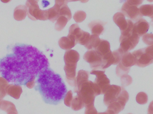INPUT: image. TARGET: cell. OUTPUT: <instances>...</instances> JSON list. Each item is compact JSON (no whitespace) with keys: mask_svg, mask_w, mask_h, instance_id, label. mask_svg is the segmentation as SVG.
I'll list each match as a JSON object with an SVG mask.
<instances>
[{"mask_svg":"<svg viewBox=\"0 0 153 114\" xmlns=\"http://www.w3.org/2000/svg\"><path fill=\"white\" fill-rule=\"evenodd\" d=\"M113 20L116 25L120 28L121 32H124L130 25L132 21L126 20L125 15L121 12H118L113 16Z\"/></svg>","mask_w":153,"mask_h":114,"instance_id":"cell-15","label":"cell"},{"mask_svg":"<svg viewBox=\"0 0 153 114\" xmlns=\"http://www.w3.org/2000/svg\"><path fill=\"white\" fill-rule=\"evenodd\" d=\"M7 80L2 77H0V99H2L6 96L5 88L8 85Z\"/></svg>","mask_w":153,"mask_h":114,"instance_id":"cell-30","label":"cell"},{"mask_svg":"<svg viewBox=\"0 0 153 114\" xmlns=\"http://www.w3.org/2000/svg\"><path fill=\"white\" fill-rule=\"evenodd\" d=\"M0 108L7 113L17 111L15 105L12 103L4 100H1Z\"/></svg>","mask_w":153,"mask_h":114,"instance_id":"cell-27","label":"cell"},{"mask_svg":"<svg viewBox=\"0 0 153 114\" xmlns=\"http://www.w3.org/2000/svg\"><path fill=\"white\" fill-rule=\"evenodd\" d=\"M136 61L134 57L130 52L124 54L121 58V61L116 68V74L118 77L126 75L129 73L130 68L135 65Z\"/></svg>","mask_w":153,"mask_h":114,"instance_id":"cell-6","label":"cell"},{"mask_svg":"<svg viewBox=\"0 0 153 114\" xmlns=\"http://www.w3.org/2000/svg\"></svg>","mask_w":153,"mask_h":114,"instance_id":"cell-51","label":"cell"},{"mask_svg":"<svg viewBox=\"0 0 153 114\" xmlns=\"http://www.w3.org/2000/svg\"><path fill=\"white\" fill-rule=\"evenodd\" d=\"M61 15L65 16L69 19V20H70L71 19V12L67 5H63L60 8L59 16Z\"/></svg>","mask_w":153,"mask_h":114,"instance_id":"cell-32","label":"cell"},{"mask_svg":"<svg viewBox=\"0 0 153 114\" xmlns=\"http://www.w3.org/2000/svg\"><path fill=\"white\" fill-rule=\"evenodd\" d=\"M140 37L133 32L130 35L127 36H120V47L119 50L123 54L133 50L139 43Z\"/></svg>","mask_w":153,"mask_h":114,"instance_id":"cell-8","label":"cell"},{"mask_svg":"<svg viewBox=\"0 0 153 114\" xmlns=\"http://www.w3.org/2000/svg\"><path fill=\"white\" fill-rule=\"evenodd\" d=\"M73 94L71 90H70L66 93L65 97L64 103L65 104L66 106L71 107L72 101L73 99Z\"/></svg>","mask_w":153,"mask_h":114,"instance_id":"cell-36","label":"cell"},{"mask_svg":"<svg viewBox=\"0 0 153 114\" xmlns=\"http://www.w3.org/2000/svg\"><path fill=\"white\" fill-rule=\"evenodd\" d=\"M143 41L147 45H153V34H146L144 35L143 37Z\"/></svg>","mask_w":153,"mask_h":114,"instance_id":"cell-37","label":"cell"},{"mask_svg":"<svg viewBox=\"0 0 153 114\" xmlns=\"http://www.w3.org/2000/svg\"><path fill=\"white\" fill-rule=\"evenodd\" d=\"M137 102L141 105L146 104L148 102V96L144 92H139L136 98Z\"/></svg>","mask_w":153,"mask_h":114,"instance_id":"cell-31","label":"cell"},{"mask_svg":"<svg viewBox=\"0 0 153 114\" xmlns=\"http://www.w3.org/2000/svg\"><path fill=\"white\" fill-rule=\"evenodd\" d=\"M149 27V23L146 20L141 18L134 24L133 32L140 37L148 32Z\"/></svg>","mask_w":153,"mask_h":114,"instance_id":"cell-16","label":"cell"},{"mask_svg":"<svg viewBox=\"0 0 153 114\" xmlns=\"http://www.w3.org/2000/svg\"><path fill=\"white\" fill-rule=\"evenodd\" d=\"M86 62L90 64V66L94 70L102 71V57L94 50L87 51L83 56Z\"/></svg>","mask_w":153,"mask_h":114,"instance_id":"cell-10","label":"cell"},{"mask_svg":"<svg viewBox=\"0 0 153 114\" xmlns=\"http://www.w3.org/2000/svg\"><path fill=\"white\" fill-rule=\"evenodd\" d=\"M98 114H108V113L106 111V112H104V113H98Z\"/></svg>","mask_w":153,"mask_h":114,"instance_id":"cell-45","label":"cell"},{"mask_svg":"<svg viewBox=\"0 0 153 114\" xmlns=\"http://www.w3.org/2000/svg\"><path fill=\"white\" fill-rule=\"evenodd\" d=\"M27 14V8L26 5H20L14 10L13 17L16 20L21 21L26 18Z\"/></svg>","mask_w":153,"mask_h":114,"instance_id":"cell-20","label":"cell"},{"mask_svg":"<svg viewBox=\"0 0 153 114\" xmlns=\"http://www.w3.org/2000/svg\"><path fill=\"white\" fill-rule=\"evenodd\" d=\"M35 89L38 90L45 103L57 105L64 99L67 89L61 75L49 67L43 69L37 77Z\"/></svg>","mask_w":153,"mask_h":114,"instance_id":"cell-2","label":"cell"},{"mask_svg":"<svg viewBox=\"0 0 153 114\" xmlns=\"http://www.w3.org/2000/svg\"><path fill=\"white\" fill-rule=\"evenodd\" d=\"M89 77V72L84 70H80L77 73L76 77V82L74 90L77 89L84 82L88 81Z\"/></svg>","mask_w":153,"mask_h":114,"instance_id":"cell-22","label":"cell"},{"mask_svg":"<svg viewBox=\"0 0 153 114\" xmlns=\"http://www.w3.org/2000/svg\"><path fill=\"white\" fill-rule=\"evenodd\" d=\"M80 59V55L75 50L67 51L65 54V71L66 74V80L72 87H75L76 82V68L77 63Z\"/></svg>","mask_w":153,"mask_h":114,"instance_id":"cell-3","label":"cell"},{"mask_svg":"<svg viewBox=\"0 0 153 114\" xmlns=\"http://www.w3.org/2000/svg\"><path fill=\"white\" fill-rule=\"evenodd\" d=\"M77 43L75 38L73 36L68 35L67 37L61 38L58 41L59 46L65 50H70Z\"/></svg>","mask_w":153,"mask_h":114,"instance_id":"cell-17","label":"cell"},{"mask_svg":"<svg viewBox=\"0 0 153 114\" xmlns=\"http://www.w3.org/2000/svg\"><path fill=\"white\" fill-rule=\"evenodd\" d=\"M1 99H0V103H1Z\"/></svg>","mask_w":153,"mask_h":114,"instance_id":"cell-50","label":"cell"},{"mask_svg":"<svg viewBox=\"0 0 153 114\" xmlns=\"http://www.w3.org/2000/svg\"><path fill=\"white\" fill-rule=\"evenodd\" d=\"M123 88V87L117 85H111L104 94L103 102L105 105L108 106L113 102L117 101Z\"/></svg>","mask_w":153,"mask_h":114,"instance_id":"cell-12","label":"cell"},{"mask_svg":"<svg viewBox=\"0 0 153 114\" xmlns=\"http://www.w3.org/2000/svg\"><path fill=\"white\" fill-rule=\"evenodd\" d=\"M124 54L122 53L119 50H116L113 52L105 55L102 57V71L110 66L111 65H117L119 63Z\"/></svg>","mask_w":153,"mask_h":114,"instance_id":"cell-11","label":"cell"},{"mask_svg":"<svg viewBox=\"0 0 153 114\" xmlns=\"http://www.w3.org/2000/svg\"><path fill=\"white\" fill-rule=\"evenodd\" d=\"M125 1H126V0H120V2H123Z\"/></svg>","mask_w":153,"mask_h":114,"instance_id":"cell-48","label":"cell"},{"mask_svg":"<svg viewBox=\"0 0 153 114\" xmlns=\"http://www.w3.org/2000/svg\"><path fill=\"white\" fill-rule=\"evenodd\" d=\"M129 99V95L123 88L117 101L108 106L107 112L108 114H118L125 108L126 104Z\"/></svg>","mask_w":153,"mask_h":114,"instance_id":"cell-7","label":"cell"},{"mask_svg":"<svg viewBox=\"0 0 153 114\" xmlns=\"http://www.w3.org/2000/svg\"><path fill=\"white\" fill-rule=\"evenodd\" d=\"M94 50L102 57L111 52L109 43L103 39L101 40L100 44Z\"/></svg>","mask_w":153,"mask_h":114,"instance_id":"cell-21","label":"cell"},{"mask_svg":"<svg viewBox=\"0 0 153 114\" xmlns=\"http://www.w3.org/2000/svg\"><path fill=\"white\" fill-rule=\"evenodd\" d=\"M34 1H38L39 0H34Z\"/></svg>","mask_w":153,"mask_h":114,"instance_id":"cell-49","label":"cell"},{"mask_svg":"<svg viewBox=\"0 0 153 114\" xmlns=\"http://www.w3.org/2000/svg\"><path fill=\"white\" fill-rule=\"evenodd\" d=\"M147 1L150 2H153V0H147Z\"/></svg>","mask_w":153,"mask_h":114,"instance_id":"cell-46","label":"cell"},{"mask_svg":"<svg viewBox=\"0 0 153 114\" xmlns=\"http://www.w3.org/2000/svg\"><path fill=\"white\" fill-rule=\"evenodd\" d=\"M84 107V104L78 96L73 97L71 105V107L73 110L74 111H79L82 109Z\"/></svg>","mask_w":153,"mask_h":114,"instance_id":"cell-28","label":"cell"},{"mask_svg":"<svg viewBox=\"0 0 153 114\" xmlns=\"http://www.w3.org/2000/svg\"><path fill=\"white\" fill-rule=\"evenodd\" d=\"M90 35L88 32L83 31L82 34L78 41V43L82 45L85 46L90 39Z\"/></svg>","mask_w":153,"mask_h":114,"instance_id":"cell-34","label":"cell"},{"mask_svg":"<svg viewBox=\"0 0 153 114\" xmlns=\"http://www.w3.org/2000/svg\"><path fill=\"white\" fill-rule=\"evenodd\" d=\"M86 18V13L82 11H78L75 13L74 16V19L77 23H80L83 21Z\"/></svg>","mask_w":153,"mask_h":114,"instance_id":"cell-33","label":"cell"},{"mask_svg":"<svg viewBox=\"0 0 153 114\" xmlns=\"http://www.w3.org/2000/svg\"><path fill=\"white\" fill-rule=\"evenodd\" d=\"M83 31L80 28L77 24H74L70 27L69 29V35L73 36L78 43V40L82 36Z\"/></svg>","mask_w":153,"mask_h":114,"instance_id":"cell-25","label":"cell"},{"mask_svg":"<svg viewBox=\"0 0 153 114\" xmlns=\"http://www.w3.org/2000/svg\"><path fill=\"white\" fill-rule=\"evenodd\" d=\"M12 53L0 59V74L8 82L32 89L39 73L49 67L46 56L30 45L17 43Z\"/></svg>","mask_w":153,"mask_h":114,"instance_id":"cell-1","label":"cell"},{"mask_svg":"<svg viewBox=\"0 0 153 114\" xmlns=\"http://www.w3.org/2000/svg\"><path fill=\"white\" fill-rule=\"evenodd\" d=\"M105 71L101 70H92L91 74L96 75L94 83L98 87L101 93V95L105 94L111 86L110 81L105 74Z\"/></svg>","mask_w":153,"mask_h":114,"instance_id":"cell-9","label":"cell"},{"mask_svg":"<svg viewBox=\"0 0 153 114\" xmlns=\"http://www.w3.org/2000/svg\"><path fill=\"white\" fill-rule=\"evenodd\" d=\"M139 10L143 16L150 17L153 20V4L142 5Z\"/></svg>","mask_w":153,"mask_h":114,"instance_id":"cell-26","label":"cell"},{"mask_svg":"<svg viewBox=\"0 0 153 114\" xmlns=\"http://www.w3.org/2000/svg\"><path fill=\"white\" fill-rule=\"evenodd\" d=\"M67 0H55V5L61 8L63 5H67Z\"/></svg>","mask_w":153,"mask_h":114,"instance_id":"cell-41","label":"cell"},{"mask_svg":"<svg viewBox=\"0 0 153 114\" xmlns=\"http://www.w3.org/2000/svg\"><path fill=\"white\" fill-rule=\"evenodd\" d=\"M133 82L132 77L129 75H124L121 77V82L123 87L128 86L132 83Z\"/></svg>","mask_w":153,"mask_h":114,"instance_id":"cell-35","label":"cell"},{"mask_svg":"<svg viewBox=\"0 0 153 114\" xmlns=\"http://www.w3.org/2000/svg\"><path fill=\"white\" fill-rule=\"evenodd\" d=\"M101 39L99 36L92 35L90 36L88 43L85 46L88 50H95L100 43Z\"/></svg>","mask_w":153,"mask_h":114,"instance_id":"cell-23","label":"cell"},{"mask_svg":"<svg viewBox=\"0 0 153 114\" xmlns=\"http://www.w3.org/2000/svg\"><path fill=\"white\" fill-rule=\"evenodd\" d=\"M151 24L153 27V20L152 21V22H151Z\"/></svg>","mask_w":153,"mask_h":114,"instance_id":"cell-47","label":"cell"},{"mask_svg":"<svg viewBox=\"0 0 153 114\" xmlns=\"http://www.w3.org/2000/svg\"><path fill=\"white\" fill-rule=\"evenodd\" d=\"M132 54L135 59V65L139 67H146L153 63L152 59L145 52L144 48L134 51Z\"/></svg>","mask_w":153,"mask_h":114,"instance_id":"cell-13","label":"cell"},{"mask_svg":"<svg viewBox=\"0 0 153 114\" xmlns=\"http://www.w3.org/2000/svg\"><path fill=\"white\" fill-rule=\"evenodd\" d=\"M106 23L100 21H94L89 24V27L92 35H100L104 31L103 26Z\"/></svg>","mask_w":153,"mask_h":114,"instance_id":"cell-19","label":"cell"},{"mask_svg":"<svg viewBox=\"0 0 153 114\" xmlns=\"http://www.w3.org/2000/svg\"><path fill=\"white\" fill-rule=\"evenodd\" d=\"M69 19L64 16H59L57 20L55 26V28L57 31H61L62 30L69 21Z\"/></svg>","mask_w":153,"mask_h":114,"instance_id":"cell-29","label":"cell"},{"mask_svg":"<svg viewBox=\"0 0 153 114\" xmlns=\"http://www.w3.org/2000/svg\"><path fill=\"white\" fill-rule=\"evenodd\" d=\"M85 107V114H98V112L94 107V104Z\"/></svg>","mask_w":153,"mask_h":114,"instance_id":"cell-38","label":"cell"},{"mask_svg":"<svg viewBox=\"0 0 153 114\" xmlns=\"http://www.w3.org/2000/svg\"><path fill=\"white\" fill-rule=\"evenodd\" d=\"M80 1L82 3H86L89 1V0H67V2L76 1Z\"/></svg>","mask_w":153,"mask_h":114,"instance_id":"cell-43","label":"cell"},{"mask_svg":"<svg viewBox=\"0 0 153 114\" xmlns=\"http://www.w3.org/2000/svg\"><path fill=\"white\" fill-rule=\"evenodd\" d=\"M148 114H153V101L151 102L148 109Z\"/></svg>","mask_w":153,"mask_h":114,"instance_id":"cell-42","label":"cell"},{"mask_svg":"<svg viewBox=\"0 0 153 114\" xmlns=\"http://www.w3.org/2000/svg\"><path fill=\"white\" fill-rule=\"evenodd\" d=\"M143 1L144 0H127L126 2L129 5L138 6L142 4Z\"/></svg>","mask_w":153,"mask_h":114,"instance_id":"cell-39","label":"cell"},{"mask_svg":"<svg viewBox=\"0 0 153 114\" xmlns=\"http://www.w3.org/2000/svg\"><path fill=\"white\" fill-rule=\"evenodd\" d=\"M74 92L83 101L85 107L94 104L95 97L101 95L100 90L94 82L89 80L84 82Z\"/></svg>","mask_w":153,"mask_h":114,"instance_id":"cell-4","label":"cell"},{"mask_svg":"<svg viewBox=\"0 0 153 114\" xmlns=\"http://www.w3.org/2000/svg\"><path fill=\"white\" fill-rule=\"evenodd\" d=\"M122 13L128 18L134 21H138L141 19L143 15L137 6L129 5L126 2L125 3L121 8Z\"/></svg>","mask_w":153,"mask_h":114,"instance_id":"cell-14","label":"cell"},{"mask_svg":"<svg viewBox=\"0 0 153 114\" xmlns=\"http://www.w3.org/2000/svg\"><path fill=\"white\" fill-rule=\"evenodd\" d=\"M1 1L2 2L4 3H7L9 2L11 0H1Z\"/></svg>","mask_w":153,"mask_h":114,"instance_id":"cell-44","label":"cell"},{"mask_svg":"<svg viewBox=\"0 0 153 114\" xmlns=\"http://www.w3.org/2000/svg\"><path fill=\"white\" fill-rule=\"evenodd\" d=\"M60 9L59 6L55 5L52 8L47 10L48 19L53 22L57 20L59 16Z\"/></svg>","mask_w":153,"mask_h":114,"instance_id":"cell-24","label":"cell"},{"mask_svg":"<svg viewBox=\"0 0 153 114\" xmlns=\"http://www.w3.org/2000/svg\"><path fill=\"white\" fill-rule=\"evenodd\" d=\"M5 90L6 94L16 99H19L22 92L21 86L15 84L8 85Z\"/></svg>","mask_w":153,"mask_h":114,"instance_id":"cell-18","label":"cell"},{"mask_svg":"<svg viewBox=\"0 0 153 114\" xmlns=\"http://www.w3.org/2000/svg\"><path fill=\"white\" fill-rule=\"evenodd\" d=\"M29 18L33 21L47 20V10H42L39 8L38 2L34 0H27L26 2Z\"/></svg>","mask_w":153,"mask_h":114,"instance_id":"cell-5","label":"cell"},{"mask_svg":"<svg viewBox=\"0 0 153 114\" xmlns=\"http://www.w3.org/2000/svg\"><path fill=\"white\" fill-rule=\"evenodd\" d=\"M144 49L145 52L149 55L153 61V45L148 46L146 48H144Z\"/></svg>","mask_w":153,"mask_h":114,"instance_id":"cell-40","label":"cell"}]
</instances>
